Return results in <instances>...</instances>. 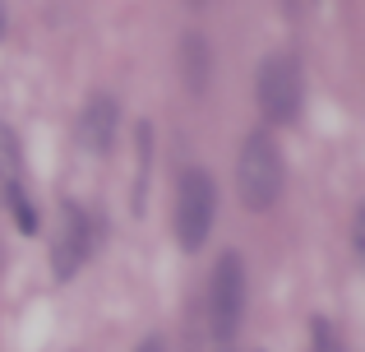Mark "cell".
<instances>
[{"instance_id": "10", "label": "cell", "mask_w": 365, "mask_h": 352, "mask_svg": "<svg viewBox=\"0 0 365 352\" xmlns=\"http://www.w3.org/2000/svg\"><path fill=\"white\" fill-rule=\"evenodd\" d=\"M310 352H342L338 334H333V329L324 325V320H319V325H314V348H310Z\"/></svg>"}, {"instance_id": "12", "label": "cell", "mask_w": 365, "mask_h": 352, "mask_svg": "<svg viewBox=\"0 0 365 352\" xmlns=\"http://www.w3.org/2000/svg\"><path fill=\"white\" fill-rule=\"evenodd\" d=\"M0 37H5V9H0Z\"/></svg>"}, {"instance_id": "3", "label": "cell", "mask_w": 365, "mask_h": 352, "mask_svg": "<svg viewBox=\"0 0 365 352\" xmlns=\"http://www.w3.org/2000/svg\"><path fill=\"white\" fill-rule=\"evenodd\" d=\"M213 218H217V190L213 176L204 167H185L176 186V241L180 251H204L208 232H213Z\"/></svg>"}, {"instance_id": "6", "label": "cell", "mask_w": 365, "mask_h": 352, "mask_svg": "<svg viewBox=\"0 0 365 352\" xmlns=\"http://www.w3.org/2000/svg\"><path fill=\"white\" fill-rule=\"evenodd\" d=\"M116 126H120V107L116 98H107V93H93L88 107H83L79 116V144L88 149V154H111V144H116Z\"/></svg>"}, {"instance_id": "4", "label": "cell", "mask_w": 365, "mask_h": 352, "mask_svg": "<svg viewBox=\"0 0 365 352\" xmlns=\"http://www.w3.org/2000/svg\"><path fill=\"white\" fill-rule=\"evenodd\" d=\"M208 316H213V338L217 348H232L236 329L245 320V264L236 251H227L213 269V283H208Z\"/></svg>"}, {"instance_id": "7", "label": "cell", "mask_w": 365, "mask_h": 352, "mask_svg": "<svg viewBox=\"0 0 365 352\" xmlns=\"http://www.w3.org/2000/svg\"><path fill=\"white\" fill-rule=\"evenodd\" d=\"M208 70H213V51L199 33L180 37V74H185L190 93H204L208 89Z\"/></svg>"}, {"instance_id": "8", "label": "cell", "mask_w": 365, "mask_h": 352, "mask_svg": "<svg viewBox=\"0 0 365 352\" xmlns=\"http://www.w3.org/2000/svg\"><path fill=\"white\" fill-rule=\"evenodd\" d=\"M24 190V149H19V135L0 121V199Z\"/></svg>"}, {"instance_id": "1", "label": "cell", "mask_w": 365, "mask_h": 352, "mask_svg": "<svg viewBox=\"0 0 365 352\" xmlns=\"http://www.w3.org/2000/svg\"><path fill=\"white\" fill-rule=\"evenodd\" d=\"M287 186V167H282V149L268 130H250L241 158H236V190H241V204L250 213H264L277 204Z\"/></svg>"}, {"instance_id": "2", "label": "cell", "mask_w": 365, "mask_h": 352, "mask_svg": "<svg viewBox=\"0 0 365 352\" xmlns=\"http://www.w3.org/2000/svg\"><path fill=\"white\" fill-rule=\"evenodd\" d=\"M255 98H259V111L264 121L273 126H292L301 116V102H305V79H301V61L287 51H273L259 61V74H255Z\"/></svg>"}, {"instance_id": "11", "label": "cell", "mask_w": 365, "mask_h": 352, "mask_svg": "<svg viewBox=\"0 0 365 352\" xmlns=\"http://www.w3.org/2000/svg\"><path fill=\"white\" fill-rule=\"evenodd\" d=\"M134 352H167V343H162V338H143V343L134 348Z\"/></svg>"}, {"instance_id": "9", "label": "cell", "mask_w": 365, "mask_h": 352, "mask_svg": "<svg viewBox=\"0 0 365 352\" xmlns=\"http://www.w3.org/2000/svg\"><path fill=\"white\" fill-rule=\"evenodd\" d=\"M5 204H9V213H14L19 232L33 236V232H37V208H33V195H28V190H14V195H5Z\"/></svg>"}, {"instance_id": "5", "label": "cell", "mask_w": 365, "mask_h": 352, "mask_svg": "<svg viewBox=\"0 0 365 352\" xmlns=\"http://www.w3.org/2000/svg\"><path fill=\"white\" fill-rule=\"evenodd\" d=\"M88 255H93V223H88V213H83L79 204H70L65 199L61 204V213H56V232H51V269H56V278H74V273L88 264Z\"/></svg>"}]
</instances>
